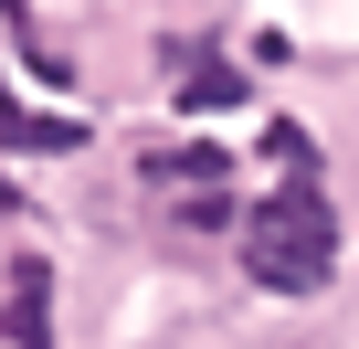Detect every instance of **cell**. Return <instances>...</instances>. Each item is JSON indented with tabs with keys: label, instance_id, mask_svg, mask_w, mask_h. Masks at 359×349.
<instances>
[{
	"label": "cell",
	"instance_id": "obj_2",
	"mask_svg": "<svg viewBox=\"0 0 359 349\" xmlns=\"http://www.w3.org/2000/svg\"><path fill=\"white\" fill-rule=\"evenodd\" d=\"M43 296H53V275L22 265V275H11V349H53V338H43Z\"/></svg>",
	"mask_w": 359,
	"mask_h": 349
},
{
	"label": "cell",
	"instance_id": "obj_1",
	"mask_svg": "<svg viewBox=\"0 0 359 349\" xmlns=\"http://www.w3.org/2000/svg\"><path fill=\"white\" fill-rule=\"evenodd\" d=\"M243 265H254V286H275V296L327 286V275H338V212H327V191H317V180L264 191V202L243 212Z\"/></svg>",
	"mask_w": 359,
	"mask_h": 349
}]
</instances>
